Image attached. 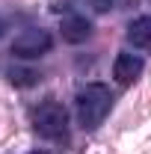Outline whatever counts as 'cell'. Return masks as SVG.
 <instances>
[{"label":"cell","instance_id":"277c9868","mask_svg":"<svg viewBox=\"0 0 151 154\" xmlns=\"http://www.w3.org/2000/svg\"><path fill=\"white\" fill-rule=\"evenodd\" d=\"M142 68H145V62L139 54H131V51H119L116 54V62H113V77L119 86H131L136 83V77L142 74Z\"/></svg>","mask_w":151,"mask_h":154},{"label":"cell","instance_id":"3957f363","mask_svg":"<svg viewBox=\"0 0 151 154\" xmlns=\"http://www.w3.org/2000/svg\"><path fill=\"white\" fill-rule=\"evenodd\" d=\"M33 125H36V131L42 136L59 139V136H65V131H68V113H65V107L57 104V101H45L36 110V116H33Z\"/></svg>","mask_w":151,"mask_h":154},{"label":"cell","instance_id":"5b68a950","mask_svg":"<svg viewBox=\"0 0 151 154\" xmlns=\"http://www.w3.org/2000/svg\"><path fill=\"white\" fill-rule=\"evenodd\" d=\"M59 33H62V42L80 45V42H86V38L92 36V21L83 18V15H68V18H62V24H59Z\"/></svg>","mask_w":151,"mask_h":154},{"label":"cell","instance_id":"52a82bcc","mask_svg":"<svg viewBox=\"0 0 151 154\" xmlns=\"http://www.w3.org/2000/svg\"><path fill=\"white\" fill-rule=\"evenodd\" d=\"M6 77H9V83H12V86H21V89L36 86L39 80H42V74H39L36 68H21V65H12V68L6 71Z\"/></svg>","mask_w":151,"mask_h":154},{"label":"cell","instance_id":"8992f818","mask_svg":"<svg viewBox=\"0 0 151 154\" xmlns=\"http://www.w3.org/2000/svg\"><path fill=\"white\" fill-rule=\"evenodd\" d=\"M128 42L136 51H151V15H139L128 24Z\"/></svg>","mask_w":151,"mask_h":154},{"label":"cell","instance_id":"6da1fadb","mask_svg":"<svg viewBox=\"0 0 151 154\" xmlns=\"http://www.w3.org/2000/svg\"><path fill=\"white\" fill-rule=\"evenodd\" d=\"M74 107H77V122L83 131H95L104 125V119L110 116L113 110V92L110 86L104 83H86L74 98Z\"/></svg>","mask_w":151,"mask_h":154},{"label":"cell","instance_id":"9c48e42d","mask_svg":"<svg viewBox=\"0 0 151 154\" xmlns=\"http://www.w3.org/2000/svg\"><path fill=\"white\" fill-rule=\"evenodd\" d=\"M3 33H6V21L0 18V36H3Z\"/></svg>","mask_w":151,"mask_h":154},{"label":"cell","instance_id":"7a4b0ae2","mask_svg":"<svg viewBox=\"0 0 151 154\" xmlns=\"http://www.w3.org/2000/svg\"><path fill=\"white\" fill-rule=\"evenodd\" d=\"M51 48H54V38H51L48 30H42V27L21 30L18 36L12 38V45H9L12 57H18V59H39V57H45Z\"/></svg>","mask_w":151,"mask_h":154},{"label":"cell","instance_id":"30bf717a","mask_svg":"<svg viewBox=\"0 0 151 154\" xmlns=\"http://www.w3.org/2000/svg\"><path fill=\"white\" fill-rule=\"evenodd\" d=\"M30 154H48V151H30Z\"/></svg>","mask_w":151,"mask_h":154},{"label":"cell","instance_id":"ba28073f","mask_svg":"<svg viewBox=\"0 0 151 154\" xmlns=\"http://www.w3.org/2000/svg\"><path fill=\"white\" fill-rule=\"evenodd\" d=\"M89 6H92V12H98V15H107L110 9H113V3L116 0H86Z\"/></svg>","mask_w":151,"mask_h":154}]
</instances>
